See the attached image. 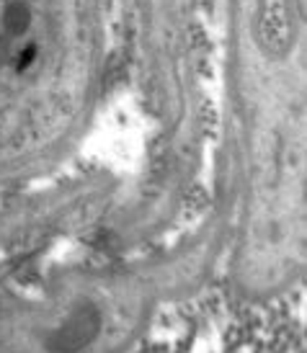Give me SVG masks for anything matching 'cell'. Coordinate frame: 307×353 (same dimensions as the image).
<instances>
[{
	"label": "cell",
	"mask_w": 307,
	"mask_h": 353,
	"mask_svg": "<svg viewBox=\"0 0 307 353\" xmlns=\"http://www.w3.org/2000/svg\"><path fill=\"white\" fill-rule=\"evenodd\" d=\"M29 23H31V13L23 3L8 6V10H6V29H8V34L19 37V34H23V31L29 29Z\"/></svg>",
	"instance_id": "6da1fadb"
}]
</instances>
